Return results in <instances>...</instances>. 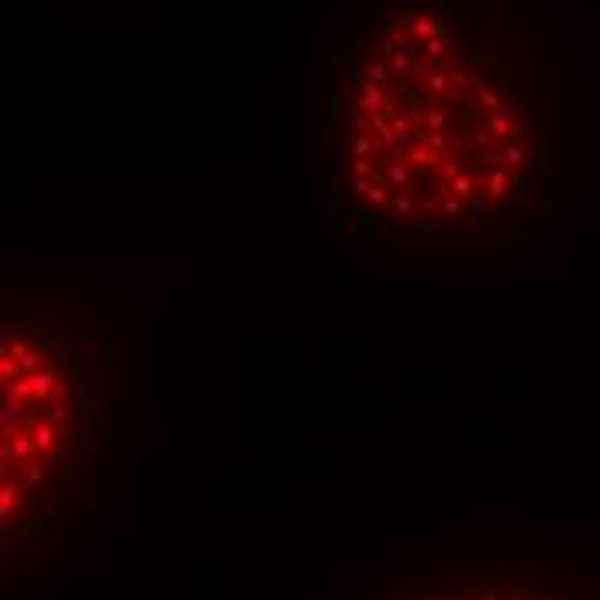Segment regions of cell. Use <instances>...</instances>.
<instances>
[{
  "instance_id": "obj_2",
  "label": "cell",
  "mask_w": 600,
  "mask_h": 600,
  "mask_svg": "<svg viewBox=\"0 0 600 600\" xmlns=\"http://www.w3.org/2000/svg\"><path fill=\"white\" fill-rule=\"evenodd\" d=\"M124 387V328L110 297L76 280H28L0 303L3 545L66 517L110 442Z\"/></svg>"
},
{
  "instance_id": "obj_3",
  "label": "cell",
  "mask_w": 600,
  "mask_h": 600,
  "mask_svg": "<svg viewBox=\"0 0 600 600\" xmlns=\"http://www.w3.org/2000/svg\"><path fill=\"white\" fill-rule=\"evenodd\" d=\"M376 600H556L545 590H528L521 580L490 569V562H445L410 580H400L394 590Z\"/></svg>"
},
{
  "instance_id": "obj_1",
  "label": "cell",
  "mask_w": 600,
  "mask_h": 600,
  "mask_svg": "<svg viewBox=\"0 0 600 600\" xmlns=\"http://www.w3.org/2000/svg\"><path fill=\"white\" fill-rule=\"evenodd\" d=\"M569 114L531 0H362L335 24L317 100L328 210L387 256L517 245L576 166Z\"/></svg>"
}]
</instances>
